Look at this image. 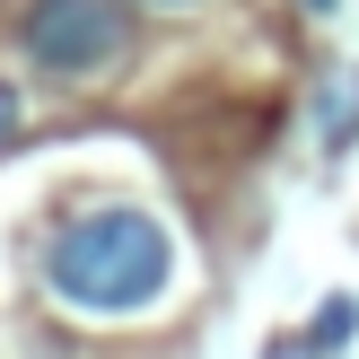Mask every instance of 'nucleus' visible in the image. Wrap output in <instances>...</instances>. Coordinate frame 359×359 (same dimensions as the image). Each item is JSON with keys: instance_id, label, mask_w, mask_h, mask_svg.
I'll list each match as a JSON object with an SVG mask.
<instances>
[{"instance_id": "obj_1", "label": "nucleus", "mask_w": 359, "mask_h": 359, "mask_svg": "<svg viewBox=\"0 0 359 359\" xmlns=\"http://www.w3.org/2000/svg\"><path fill=\"white\" fill-rule=\"evenodd\" d=\"M175 272V245L149 210H79L70 228H53L44 245V290L79 316H132L167 290Z\"/></svg>"}, {"instance_id": "obj_2", "label": "nucleus", "mask_w": 359, "mask_h": 359, "mask_svg": "<svg viewBox=\"0 0 359 359\" xmlns=\"http://www.w3.org/2000/svg\"><path fill=\"white\" fill-rule=\"evenodd\" d=\"M27 62L53 70V79H105V70L132 62V9L123 0H35Z\"/></svg>"}, {"instance_id": "obj_3", "label": "nucleus", "mask_w": 359, "mask_h": 359, "mask_svg": "<svg viewBox=\"0 0 359 359\" xmlns=\"http://www.w3.org/2000/svg\"><path fill=\"white\" fill-rule=\"evenodd\" d=\"M351 325H359V298H325V316H316V342H325V359L351 342Z\"/></svg>"}, {"instance_id": "obj_4", "label": "nucleus", "mask_w": 359, "mask_h": 359, "mask_svg": "<svg viewBox=\"0 0 359 359\" xmlns=\"http://www.w3.org/2000/svg\"><path fill=\"white\" fill-rule=\"evenodd\" d=\"M351 105H359V79L342 70V79L325 88V140H351V132H342V123H351Z\"/></svg>"}, {"instance_id": "obj_5", "label": "nucleus", "mask_w": 359, "mask_h": 359, "mask_svg": "<svg viewBox=\"0 0 359 359\" xmlns=\"http://www.w3.org/2000/svg\"><path fill=\"white\" fill-rule=\"evenodd\" d=\"M18 140V97H9V79H0V149Z\"/></svg>"}, {"instance_id": "obj_6", "label": "nucleus", "mask_w": 359, "mask_h": 359, "mask_svg": "<svg viewBox=\"0 0 359 359\" xmlns=\"http://www.w3.org/2000/svg\"><path fill=\"white\" fill-rule=\"evenodd\" d=\"M272 359H325V342H280Z\"/></svg>"}, {"instance_id": "obj_7", "label": "nucleus", "mask_w": 359, "mask_h": 359, "mask_svg": "<svg viewBox=\"0 0 359 359\" xmlns=\"http://www.w3.org/2000/svg\"><path fill=\"white\" fill-rule=\"evenodd\" d=\"M307 9H333V0H307Z\"/></svg>"}]
</instances>
